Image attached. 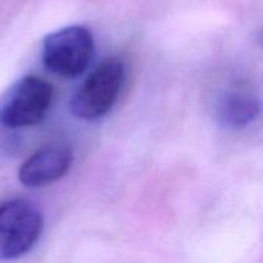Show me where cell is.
Listing matches in <instances>:
<instances>
[{
  "label": "cell",
  "mask_w": 263,
  "mask_h": 263,
  "mask_svg": "<svg viewBox=\"0 0 263 263\" xmlns=\"http://www.w3.org/2000/svg\"><path fill=\"white\" fill-rule=\"evenodd\" d=\"M72 153L66 145H49L29 156L18 170V180L28 188H42L60 180L71 168Z\"/></svg>",
  "instance_id": "obj_5"
},
{
  "label": "cell",
  "mask_w": 263,
  "mask_h": 263,
  "mask_svg": "<svg viewBox=\"0 0 263 263\" xmlns=\"http://www.w3.org/2000/svg\"><path fill=\"white\" fill-rule=\"evenodd\" d=\"M125 80V68L119 59L105 60L94 69L71 100V111L77 119L97 120L114 106Z\"/></svg>",
  "instance_id": "obj_1"
},
{
  "label": "cell",
  "mask_w": 263,
  "mask_h": 263,
  "mask_svg": "<svg viewBox=\"0 0 263 263\" xmlns=\"http://www.w3.org/2000/svg\"><path fill=\"white\" fill-rule=\"evenodd\" d=\"M43 230L40 210L28 200L12 199L0 203V260L25 256Z\"/></svg>",
  "instance_id": "obj_2"
},
{
  "label": "cell",
  "mask_w": 263,
  "mask_h": 263,
  "mask_svg": "<svg viewBox=\"0 0 263 263\" xmlns=\"http://www.w3.org/2000/svg\"><path fill=\"white\" fill-rule=\"evenodd\" d=\"M94 54V39L85 26H66L43 42V63L54 74L74 79L86 71Z\"/></svg>",
  "instance_id": "obj_3"
},
{
  "label": "cell",
  "mask_w": 263,
  "mask_h": 263,
  "mask_svg": "<svg viewBox=\"0 0 263 263\" xmlns=\"http://www.w3.org/2000/svg\"><path fill=\"white\" fill-rule=\"evenodd\" d=\"M52 102V86L40 77L28 76L18 80L0 105V123L8 128L39 125Z\"/></svg>",
  "instance_id": "obj_4"
},
{
  "label": "cell",
  "mask_w": 263,
  "mask_h": 263,
  "mask_svg": "<svg viewBox=\"0 0 263 263\" xmlns=\"http://www.w3.org/2000/svg\"><path fill=\"white\" fill-rule=\"evenodd\" d=\"M260 112V103L257 97L245 91L228 92L219 103L217 116L223 126L231 129H240L253 123Z\"/></svg>",
  "instance_id": "obj_6"
}]
</instances>
